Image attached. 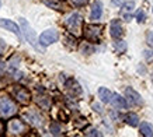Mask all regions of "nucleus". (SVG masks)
Listing matches in <instances>:
<instances>
[{
    "instance_id": "obj_1",
    "label": "nucleus",
    "mask_w": 153,
    "mask_h": 137,
    "mask_svg": "<svg viewBox=\"0 0 153 137\" xmlns=\"http://www.w3.org/2000/svg\"><path fill=\"white\" fill-rule=\"evenodd\" d=\"M66 27H68V31L74 35V37H79L82 35V27H83V17L80 15L79 13H73L69 18L66 20Z\"/></svg>"
},
{
    "instance_id": "obj_2",
    "label": "nucleus",
    "mask_w": 153,
    "mask_h": 137,
    "mask_svg": "<svg viewBox=\"0 0 153 137\" xmlns=\"http://www.w3.org/2000/svg\"><path fill=\"white\" fill-rule=\"evenodd\" d=\"M17 113V105L9 96H0V116L1 118H11Z\"/></svg>"
},
{
    "instance_id": "obj_3",
    "label": "nucleus",
    "mask_w": 153,
    "mask_h": 137,
    "mask_svg": "<svg viewBox=\"0 0 153 137\" xmlns=\"http://www.w3.org/2000/svg\"><path fill=\"white\" fill-rule=\"evenodd\" d=\"M20 23H21V28H23L24 37H25V39H27L28 42H30V45L34 46L37 50L44 52V50L39 48V45H38V39H37V35H35V31L30 27V24L27 23V20H25V18H20Z\"/></svg>"
},
{
    "instance_id": "obj_4",
    "label": "nucleus",
    "mask_w": 153,
    "mask_h": 137,
    "mask_svg": "<svg viewBox=\"0 0 153 137\" xmlns=\"http://www.w3.org/2000/svg\"><path fill=\"white\" fill-rule=\"evenodd\" d=\"M101 29L102 28L100 25H87V27L84 28L83 35L87 41L98 42L100 41V37H101Z\"/></svg>"
},
{
    "instance_id": "obj_5",
    "label": "nucleus",
    "mask_w": 153,
    "mask_h": 137,
    "mask_svg": "<svg viewBox=\"0 0 153 137\" xmlns=\"http://www.w3.org/2000/svg\"><path fill=\"white\" fill-rule=\"evenodd\" d=\"M58 38H59V34L56 29L51 28V29H47V31H44L39 35V43L42 46H48L51 45V43H55L58 41Z\"/></svg>"
},
{
    "instance_id": "obj_6",
    "label": "nucleus",
    "mask_w": 153,
    "mask_h": 137,
    "mask_svg": "<svg viewBox=\"0 0 153 137\" xmlns=\"http://www.w3.org/2000/svg\"><path fill=\"white\" fill-rule=\"evenodd\" d=\"M7 130H9L10 134H13V136H21V134H24V133L27 132L28 129L21 120H19V119H11L9 122V124H7Z\"/></svg>"
},
{
    "instance_id": "obj_7",
    "label": "nucleus",
    "mask_w": 153,
    "mask_h": 137,
    "mask_svg": "<svg viewBox=\"0 0 153 137\" xmlns=\"http://www.w3.org/2000/svg\"><path fill=\"white\" fill-rule=\"evenodd\" d=\"M14 96H16V99L19 101L20 104H24V105H27L28 102L31 101L30 92H28L27 88H24V87L16 88V90H14Z\"/></svg>"
},
{
    "instance_id": "obj_8",
    "label": "nucleus",
    "mask_w": 153,
    "mask_h": 137,
    "mask_svg": "<svg viewBox=\"0 0 153 137\" xmlns=\"http://www.w3.org/2000/svg\"><path fill=\"white\" fill-rule=\"evenodd\" d=\"M24 118L27 119V122H30L31 124L37 126V127L38 126H42V123H44V118H42L38 112H35V110L25 112V113H24Z\"/></svg>"
},
{
    "instance_id": "obj_9",
    "label": "nucleus",
    "mask_w": 153,
    "mask_h": 137,
    "mask_svg": "<svg viewBox=\"0 0 153 137\" xmlns=\"http://www.w3.org/2000/svg\"><path fill=\"white\" fill-rule=\"evenodd\" d=\"M0 27L4 28V29H7V31H11L14 32L17 37H21V32H20V28L19 25L16 23H13L11 20H6V18H0Z\"/></svg>"
},
{
    "instance_id": "obj_10",
    "label": "nucleus",
    "mask_w": 153,
    "mask_h": 137,
    "mask_svg": "<svg viewBox=\"0 0 153 137\" xmlns=\"http://www.w3.org/2000/svg\"><path fill=\"white\" fill-rule=\"evenodd\" d=\"M125 95H126V98H128V99L134 104V105H142V104H143L142 96L135 91V90H132V88H126V90H125Z\"/></svg>"
},
{
    "instance_id": "obj_11",
    "label": "nucleus",
    "mask_w": 153,
    "mask_h": 137,
    "mask_svg": "<svg viewBox=\"0 0 153 137\" xmlns=\"http://www.w3.org/2000/svg\"><path fill=\"white\" fill-rule=\"evenodd\" d=\"M102 15V3L101 1H94L93 6H91V13H90V18L96 21V20H100Z\"/></svg>"
},
{
    "instance_id": "obj_12",
    "label": "nucleus",
    "mask_w": 153,
    "mask_h": 137,
    "mask_svg": "<svg viewBox=\"0 0 153 137\" xmlns=\"http://www.w3.org/2000/svg\"><path fill=\"white\" fill-rule=\"evenodd\" d=\"M110 31H111V37L112 38H120L121 35H122L124 29H122V24H121L120 20H112Z\"/></svg>"
},
{
    "instance_id": "obj_13",
    "label": "nucleus",
    "mask_w": 153,
    "mask_h": 137,
    "mask_svg": "<svg viewBox=\"0 0 153 137\" xmlns=\"http://www.w3.org/2000/svg\"><path fill=\"white\" fill-rule=\"evenodd\" d=\"M110 102H111L115 108H118V109H126V106H128L125 98H122V96L118 95V94H112Z\"/></svg>"
},
{
    "instance_id": "obj_14",
    "label": "nucleus",
    "mask_w": 153,
    "mask_h": 137,
    "mask_svg": "<svg viewBox=\"0 0 153 137\" xmlns=\"http://www.w3.org/2000/svg\"><path fill=\"white\" fill-rule=\"evenodd\" d=\"M111 95H112L111 91H110V90H107L105 87L98 88V96H100V99H101L102 102H110Z\"/></svg>"
},
{
    "instance_id": "obj_15",
    "label": "nucleus",
    "mask_w": 153,
    "mask_h": 137,
    "mask_svg": "<svg viewBox=\"0 0 153 137\" xmlns=\"http://www.w3.org/2000/svg\"><path fill=\"white\" fill-rule=\"evenodd\" d=\"M37 104L41 108H44V109H49L51 108V104H52V101L49 96H38L37 98Z\"/></svg>"
},
{
    "instance_id": "obj_16",
    "label": "nucleus",
    "mask_w": 153,
    "mask_h": 137,
    "mask_svg": "<svg viewBox=\"0 0 153 137\" xmlns=\"http://www.w3.org/2000/svg\"><path fill=\"white\" fill-rule=\"evenodd\" d=\"M140 133L146 137H152L153 136V129H152V124L148 123V122H143L140 123Z\"/></svg>"
},
{
    "instance_id": "obj_17",
    "label": "nucleus",
    "mask_w": 153,
    "mask_h": 137,
    "mask_svg": "<svg viewBox=\"0 0 153 137\" xmlns=\"http://www.w3.org/2000/svg\"><path fill=\"white\" fill-rule=\"evenodd\" d=\"M126 123L129 124V126H132V127H135V126H138L139 124V116L136 113H129V115H126Z\"/></svg>"
},
{
    "instance_id": "obj_18",
    "label": "nucleus",
    "mask_w": 153,
    "mask_h": 137,
    "mask_svg": "<svg viewBox=\"0 0 153 137\" xmlns=\"http://www.w3.org/2000/svg\"><path fill=\"white\" fill-rule=\"evenodd\" d=\"M49 130H51V133L53 134V136H60V134H62V127H60V124L56 123V122L51 123V126H49Z\"/></svg>"
},
{
    "instance_id": "obj_19",
    "label": "nucleus",
    "mask_w": 153,
    "mask_h": 137,
    "mask_svg": "<svg viewBox=\"0 0 153 137\" xmlns=\"http://www.w3.org/2000/svg\"><path fill=\"white\" fill-rule=\"evenodd\" d=\"M45 4L49 6L51 9L62 10V3H60V0H45Z\"/></svg>"
},
{
    "instance_id": "obj_20",
    "label": "nucleus",
    "mask_w": 153,
    "mask_h": 137,
    "mask_svg": "<svg viewBox=\"0 0 153 137\" xmlns=\"http://www.w3.org/2000/svg\"><path fill=\"white\" fill-rule=\"evenodd\" d=\"M135 7V3L134 1H128V3H125V6H124V13H128V11H132Z\"/></svg>"
},
{
    "instance_id": "obj_21",
    "label": "nucleus",
    "mask_w": 153,
    "mask_h": 137,
    "mask_svg": "<svg viewBox=\"0 0 153 137\" xmlns=\"http://www.w3.org/2000/svg\"><path fill=\"white\" fill-rule=\"evenodd\" d=\"M115 48L118 49V52H124L125 48H126V45H125V42L124 41H120V42H115Z\"/></svg>"
},
{
    "instance_id": "obj_22",
    "label": "nucleus",
    "mask_w": 153,
    "mask_h": 137,
    "mask_svg": "<svg viewBox=\"0 0 153 137\" xmlns=\"http://www.w3.org/2000/svg\"><path fill=\"white\" fill-rule=\"evenodd\" d=\"M136 18H138V21H139V23H143L145 18H146V15H145V11L139 10V11L136 13Z\"/></svg>"
},
{
    "instance_id": "obj_23",
    "label": "nucleus",
    "mask_w": 153,
    "mask_h": 137,
    "mask_svg": "<svg viewBox=\"0 0 153 137\" xmlns=\"http://www.w3.org/2000/svg\"><path fill=\"white\" fill-rule=\"evenodd\" d=\"M82 52H83V53H91V52H93V48L90 45H87V43H84V45L82 46Z\"/></svg>"
},
{
    "instance_id": "obj_24",
    "label": "nucleus",
    "mask_w": 153,
    "mask_h": 137,
    "mask_svg": "<svg viewBox=\"0 0 153 137\" xmlns=\"http://www.w3.org/2000/svg\"><path fill=\"white\" fill-rule=\"evenodd\" d=\"M146 41H148V43L150 46H153V31L148 32V35H146Z\"/></svg>"
},
{
    "instance_id": "obj_25",
    "label": "nucleus",
    "mask_w": 153,
    "mask_h": 137,
    "mask_svg": "<svg viewBox=\"0 0 153 137\" xmlns=\"http://www.w3.org/2000/svg\"><path fill=\"white\" fill-rule=\"evenodd\" d=\"M86 134H87V136H100V133H98L96 129H88L87 132H86Z\"/></svg>"
},
{
    "instance_id": "obj_26",
    "label": "nucleus",
    "mask_w": 153,
    "mask_h": 137,
    "mask_svg": "<svg viewBox=\"0 0 153 137\" xmlns=\"http://www.w3.org/2000/svg\"><path fill=\"white\" fill-rule=\"evenodd\" d=\"M72 1H73V4H76V6H84L88 0H72Z\"/></svg>"
},
{
    "instance_id": "obj_27",
    "label": "nucleus",
    "mask_w": 153,
    "mask_h": 137,
    "mask_svg": "<svg viewBox=\"0 0 153 137\" xmlns=\"http://www.w3.org/2000/svg\"><path fill=\"white\" fill-rule=\"evenodd\" d=\"M6 48H7V45L4 43V41H3V39H0V53H1V52H4Z\"/></svg>"
},
{
    "instance_id": "obj_28",
    "label": "nucleus",
    "mask_w": 153,
    "mask_h": 137,
    "mask_svg": "<svg viewBox=\"0 0 153 137\" xmlns=\"http://www.w3.org/2000/svg\"><path fill=\"white\" fill-rule=\"evenodd\" d=\"M93 109L97 110V112H101V108H100V105H98V104H93Z\"/></svg>"
},
{
    "instance_id": "obj_29",
    "label": "nucleus",
    "mask_w": 153,
    "mask_h": 137,
    "mask_svg": "<svg viewBox=\"0 0 153 137\" xmlns=\"http://www.w3.org/2000/svg\"><path fill=\"white\" fill-rule=\"evenodd\" d=\"M4 133V124H3V122L0 120V134H3Z\"/></svg>"
},
{
    "instance_id": "obj_30",
    "label": "nucleus",
    "mask_w": 153,
    "mask_h": 137,
    "mask_svg": "<svg viewBox=\"0 0 153 137\" xmlns=\"http://www.w3.org/2000/svg\"><path fill=\"white\" fill-rule=\"evenodd\" d=\"M114 4H121V0H112Z\"/></svg>"
},
{
    "instance_id": "obj_31",
    "label": "nucleus",
    "mask_w": 153,
    "mask_h": 137,
    "mask_svg": "<svg viewBox=\"0 0 153 137\" xmlns=\"http://www.w3.org/2000/svg\"><path fill=\"white\" fill-rule=\"evenodd\" d=\"M0 7H1V1H0Z\"/></svg>"
}]
</instances>
